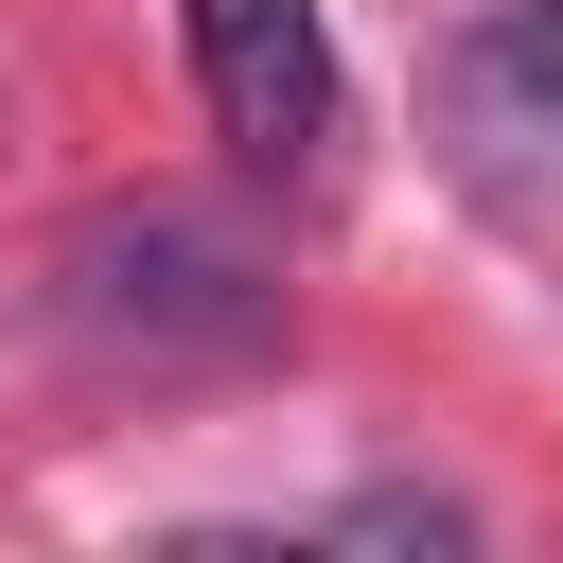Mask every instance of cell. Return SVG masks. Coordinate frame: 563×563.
I'll list each match as a JSON object with an SVG mask.
<instances>
[{"label": "cell", "mask_w": 563, "mask_h": 563, "mask_svg": "<svg viewBox=\"0 0 563 563\" xmlns=\"http://www.w3.org/2000/svg\"><path fill=\"white\" fill-rule=\"evenodd\" d=\"M53 317L88 352H123V369H211V352L282 334V282H264V246L229 211H106V229H70Z\"/></svg>", "instance_id": "6da1fadb"}, {"label": "cell", "mask_w": 563, "mask_h": 563, "mask_svg": "<svg viewBox=\"0 0 563 563\" xmlns=\"http://www.w3.org/2000/svg\"><path fill=\"white\" fill-rule=\"evenodd\" d=\"M176 53H194V106L246 176H317L334 158V18L317 0H176Z\"/></svg>", "instance_id": "7a4b0ae2"}, {"label": "cell", "mask_w": 563, "mask_h": 563, "mask_svg": "<svg viewBox=\"0 0 563 563\" xmlns=\"http://www.w3.org/2000/svg\"><path fill=\"white\" fill-rule=\"evenodd\" d=\"M440 123H457L493 176H563V0H493V18L440 53Z\"/></svg>", "instance_id": "3957f363"}]
</instances>
